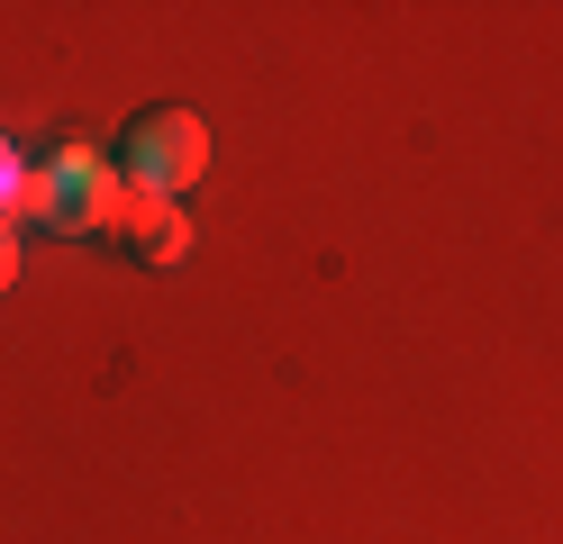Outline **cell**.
<instances>
[{
  "label": "cell",
  "instance_id": "1",
  "mask_svg": "<svg viewBox=\"0 0 563 544\" xmlns=\"http://www.w3.org/2000/svg\"><path fill=\"white\" fill-rule=\"evenodd\" d=\"M200 173H209V127L191 119V109H136V119L119 127V181L128 191L183 200Z\"/></svg>",
  "mask_w": 563,
  "mask_h": 544
},
{
  "label": "cell",
  "instance_id": "2",
  "mask_svg": "<svg viewBox=\"0 0 563 544\" xmlns=\"http://www.w3.org/2000/svg\"><path fill=\"white\" fill-rule=\"evenodd\" d=\"M119 200V164H100L91 145H55V155L27 164V209H19V227H64V236H82L100 227Z\"/></svg>",
  "mask_w": 563,
  "mask_h": 544
},
{
  "label": "cell",
  "instance_id": "3",
  "mask_svg": "<svg viewBox=\"0 0 563 544\" xmlns=\"http://www.w3.org/2000/svg\"><path fill=\"white\" fill-rule=\"evenodd\" d=\"M100 236H110L119 254H136V264L173 273V264L191 254V218H183V200H155V191H128V181H119L110 218H100Z\"/></svg>",
  "mask_w": 563,
  "mask_h": 544
},
{
  "label": "cell",
  "instance_id": "4",
  "mask_svg": "<svg viewBox=\"0 0 563 544\" xmlns=\"http://www.w3.org/2000/svg\"><path fill=\"white\" fill-rule=\"evenodd\" d=\"M19 209H27V155H19L10 136H0V218L19 227Z\"/></svg>",
  "mask_w": 563,
  "mask_h": 544
},
{
  "label": "cell",
  "instance_id": "5",
  "mask_svg": "<svg viewBox=\"0 0 563 544\" xmlns=\"http://www.w3.org/2000/svg\"><path fill=\"white\" fill-rule=\"evenodd\" d=\"M10 281H19V227L0 218V290H10Z\"/></svg>",
  "mask_w": 563,
  "mask_h": 544
}]
</instances>
